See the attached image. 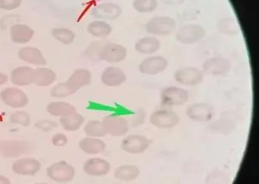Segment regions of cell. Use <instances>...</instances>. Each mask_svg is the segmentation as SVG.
Returning a JSON list of instances; mask_svg holds the SVG:
<instances>
[{
    "mask_svg": "<svg viewBox=\"0 0 259 184\" xmlns=\"http://www.w3.org/2000/svg\"><path fill=\"white\" fill-rule=\"evenodd\" d=\"M46 174L54 182L67 183L75 177V168L66 161H59L48 167Z\"/></svg>",
    "mask_w": 259,
    "mask_h": 184,
    "instance_id": "6da1fadb",
    "label": "cell"
},
{
    "mask_svg": "<svg viewBox=\"0 0 259 184\" xmlns=\"http://www.w3.org/2000/svg\"><path fill=\"white\" fill-rule=\"evenodd\" d=\"M145 29L152 35H170L177 29V23L169 16L153 17L147 23Z\"/></svg>",
    "mask_w": 259,
    "mask_h": 184,
    "instance_id": "7a4b0ae2",
    "label": "cell"
},
{
    "mask_svg": "<svg viewBox=\"0 0 259 184\" xmlns=\"http://www.w3.org/2000/svg\"><path fill=\"white\" fill-rule=\"evenodd\" d=\"M31 150L29 143L24 140H5L0 141V154L5 158H19Z\"/></svg>",
    "mask_w": 259,
    "mask_h": 184,
    "instance_id": "3957f363",
    "label": "cell"
},
{
    "mask_svg": "<svg viewBox=\"0 0 259 184\" xmlns=\"http://www.w3.org/2000/svg\"><path fill=\"white\" fill-rule=\"evenodd\" d=\"M0 99L10 108L24 109L28 104V95L18 87H5L0 92Z\"/></svg>",
    "mask_w": 259,
    "mask_h": 184,
    "instance_id": "277c9868",
    "label": "cell"
},
{
    "mask_svg": "<svg viewBox=\"0 0 259 184\" xmlns=\"http://www.w3.org/2000/svg\"><path fill=\"white\" fill-rule=\"evenodd\" d=\"M206 35L203 26L197 24H188L179 28L176 33V39L183 44H194L199 42Z\"/></svg>",
    "mask_w": 259,
    "mask_h": 184,
    "instance_id": "5b68a950",
    "label": "cell"
},
{
    "mask_svg": "<svg viewBox=\"0 0 259 184\" xmlns=\"http://www.w3.org/2000/svg\"><path fill=\"white\" fill-rule=\"evenodd\" d=\"M127 50L123 45L109 42L102 46L98 54V59L109 64H117L126 59Z\"/></svg>",
    "mask_w": 259,
    "mask_h": 184,
    "instance_id": "8992f818",
    "label": "cell"
},
{
    "mask_svg": "<svg viewBox=\"0 0 259 184\" xmlns=\"http://www.w3.org/2000/svg\"><path fill=\"white\" fill-rule=\"evenodd\" d=\"M161 104L163 106H181L189 101V94L188 90L183 87H164L161 91Z\"/></svg>",
    "mask_w": 259,
    "mask_h": 184,
    "instance_id": "52a82bcc",
    "label": "cell"
},
{
    "mask_svg": "<svg viewBox=\"0 0 259 184\" xmlns=\"http://www.w3.org/2000/svg\"><path fill=\"white\" fill-rule=\"evenodd\" d=\"M107 134H110L113 137H123L130 129L128 121L121 115L110 114L104 117L103 119Z\"/></svg>",
    "mask_w": 259,
    "mask_h": 184,
    "instance_id": "ba28073f",
    "label": "cell"
},
{
    "mask_svg": "<svg viewBox=\"0 0 259 184\" xmlns=\"http://www.w3.org/2000/svg\"><path fill=\"white\" fill-rule=\"evenodd\" d=\"M180 118L175 112L168 109H160L150 116V123L160 129H170L176 127Z\"/></svg>",
    "mask_w": 259,
    "mask_h": 184,
    "instance_id": "9c48e42d",
    "label": "cell"
},
{
    "mask_svg": "<svg viewBox=\"0 0 259 184\" xmlns=\"http://www.w3.org/2000/svg\"><path fill=\"white\" fill-rule=\"evenodd\" d=\"M42 168L39 160L37 158H18L14 161L12 164L13 172L17 175L25 176V177H33L38 174Z\"/></svg>",
    "mask_w": 259,
    "mask_h": 184,
    "instance_id": "30bf717a",
    "label": "cell"
},
{
    "mask_svg": "<svg viewBox=\"0 0 259 184\" xmlns=\"http://www.w3.org/2000/svg\"><path fill=\"white\" fill-rule=\"evenodd\" d=\"M203 72L195 67H184L175 71V79L177 83L186 86H196L203 83Z\"/></svg>",
    "mask_w": 259,
    "mask_h": 184,
    "instance_id": "8fae6325",
    "label": "cell"
},
{
    "mask_svg": "<svg viewBox=\"0 0 259 184\" xmlns=\"http://www.w3.org/2000/svg\"><path fill=\"white\" fill-rule=\"evenodd\" d=\"M232 69V63L229 59L213 57L207 59L203 64V72L207 75L225 76Z\"/></svg>",
    "mask_w": 259,
    "mask_h": 184,
    "instance_id": "7c38bea8",
    "label": "cell"
},
{
    "mask_svg": "<svg viewBox=\"0 0 259 184\" xmlns=\"http://www.w3.org/2000/svg\"><path fill=\"white\" fill-rule=\"evenodd\" d=\"M149 145L150 140L144 135H130L121 143L123 151L130 154H143L149 149Z\"/></svg>",
    "mask_w": 259,
    "mask_h": 184,
    "instance_id": "4fadbf2b",
    "label": "cell"
},
{
    "mask_svg": "<svg viewBox=\"0 0 259 184\" xmlns=\"http://www.w3.org/2000/svg\"><path fill=\"white\" fill-rule=\"evenodd\" d=\"M186 113L192 121L198 123H207L212 120L214 115V110L207 103H195L188 108Z\"/></svg>",
    "mask_w": 259,
    "mask_h": 184,
    "instance_id": "5bb4252c",
    "label": "cell"
},
{
    "mask_svg": "<svg viewBox=\"0 0 259 184\" xmlns=\"http://www.w3.org/2000/svg\"><path fill=\"white\" fill-rule=\"evenodd\" d=\"M122 14V9L113 3H104L97 5L91 10L93 18L98 20L113 21L118 19Z\"/></svg>",
    "mask_w": 259,
    "mask_h": 184,
    "instance_id": "9a60e30c",
    "label": "cell"
},
{
    "mask_svg": "<svg viewBox=\"0 0 259 184\" xmlns=\"http://www.w3.org/2000/svg\"><path fill=\"white\" fill-rule=\"evenodd\" d=\"M168 66V61L163 56L149 57L139 64V71L146 75H157Z\"/></svg>",
    "mask_w": 259,
    "mask_h": 184,
    "instance_id": "2e32d148",
    "label": "cell"
},
{
    "mask_svg": "<svg viewBox=\"0 0 259 184\" xmlns=\"http://www.w3.org/2000/svg\"><path fill=\"white\" fill-rule=\"evenodd\" d=\"M111 169L110 163L101 158L88 159L82 166L83 172L93 177H102L109 173Z\"/></svg>",
    "mask_w": 259,
    "mask_h": 184,
    "instance_id": "e0dca14e",
    "label": "cell"
},
{
    "mask_svg": "<svg viewBox=\"0 0 259 184\" xmlns=\"http://www.w3.org/2000/svg\"><path fill=\"white\" fill-rule=\"evenodd\" d=\"M34 77V69L28 66H19L13 69L10 80L18 87H25L32 84Z\"/></svg>",
    "mask_w": 259,
    "mask_h": 184,
    "instance_id": "ac0fdd59",
    "label": "cell"
},
{
    "mask_svg": "<svg viewBox=\"0 0 259 184\" xmlns=\"http://www.w3.org/2000/svg\"><path fill=\"white\" fill-rule=\"evenodd\" d=\"M127 80L124 71L118 67H107L102 73L101 81L107 87H118Z\"/></svg>",
    "mask_w": 259,
    "mask_h": 184,
    "instance_id": "d6986e66",
    "label": "cell"
},
{
    "mask_svg": "<svg viewBox=\"0 0 259 184\" xmlns=\"http://www.w3.org/2000/svg\"><path fill=\"white\" fill-rule=\"evenodd\" d=\"M34 30L24 24H15L10 28V39L17 44H26L33 39Z\"/></svg>",
    "mask_w": 259,
    "mask_h": 184,
    "instance_id": "ffe728a7",
    "label": "cell"
},
{
    "mask_svg": "<svg viewBox=\"0 0 259 184\" xmlns=\"http://www.w3.org/2000/svg\"><path fill=\"white\" fill-rule=\"evenodd\" d=\"M92 73L89 69H78L71 74L66 83L75 94L81 87H86L92 83Z\"/></svg>",
    "mask_w": 259,
    "mask_h": 184,
    "instance_id": "44dd1931",
    "label": "cell"
},
{
    "mask_svg": "<svg viewBox=\"0 0 259 184\" xmlns=\"http://www.w3.org/2000/svg\"><path fill=\"white\" fill-rule=\"evenodd\" d=\"M18 57L22 61L34 66H45L47 64L45 57L38 48L30 46L22 48L18 53Z\"/></svg>",
    "mask_w": 259,
    "mask_h": 184,
    "instance_id": "7402d4cb",
    "label": "cell"
},
{
    "mask_svg": "<svg viewBox=\"0 0 259 184\" xmlns=\"http://www.w3.org/2000/svg\"><path fill=\"white\" fill-rule=\"evenodd\" d=\"M78 147L84 154L96 155L105 150L106 144L98 137H86L79 141Z\"/></svg>",
    "mask_w": 259,
    "mask_h": 184,
    "instance_id": "603a6c76",
    "label": "cell"
},
{
    "mask_svg": "<svg viewBox=\"0 0 259 184\" xmlns=\"http://www.w3.org/2000/svg\"><path fill=\"white\" fill-rule=\"evenodd\" d=\"M57 80V74L55 71L45 67H39L34 69L33 84L38 87H49L54 84Z\"/></svg>",
    "mask_w": 259,
    "mask_h": 184,
    "instance_id": "cb8c5ba5",
    "label": "cell"
},
{
    "mask_svg": "<svg viewBox=\"0 0 259 184\" xmlns=\"http://www.w3.org/2000/svg\"><path fill=\"white\" fill-rule=\"evenodd\" d=\"M46 110L50 115L59 117V118L68 117L73 113H77L75 107L68 102L64 101L51 102L48 104Z\"/></svg>",
    "mask_w": 259,
    "mask_h": 184,
    "instance_id": "d4e9b609",
    "label": "cell"
},
{
    "mask_svg": "<svg viewBox=\"0 0 259 184\" xmlns=\"http://www.w3.org/2000/svg\"><path fill=\"white\" fill-rule=\"evenodd\" d=\"M161 42L155 37H144L137 41L135 50L140 55H153L160 50Z\"/></svg>",
    "mask_w": 259,
    "mask_h": 184,
    "instance_id": "484cf974",
    "label": "cell"
},
{
    "mask_svg": "<svg viewBox=\"0 0 259 184\" xmlns=\"http://www.w3.org/2000/svg\"><path fill=\"white\" fill-rule=\"evenodd\" d=\"M88 33L96 38H106L110 35L113 28L109 23L104 20H94L88 24Z\"/></svg>",
    "mask_w": 259,
    "mask_h": 184,
    "instance_id": "4316f807",
    "label": "cell"
},
{
    "mask_svg": "<svg viewBox=\"0 0 259 184\" xmlns=\"http://www.w3.org/2000/svg\"><path fill=\"white\" fill-rule=\"evenodd\" d=\"M84 122V117L78 113H73L72 115L59 119V124L62 128L68 132H75L80 129Z\"/></svg>",
    "mask_w": 259,
    "mask_h": 184,
    "instance_id": "83f0119b",
    "label": "cell"
},
{
    "mask_svg": "<svg viewBox=\"0 0 259 184\" xmlns=\"http://www.w3.org/2000/svg\"><path fill=\"white\" fill-rule=\"evenodd\" d=\"M140 174V169L136 165L126 164L118 167L114 172V177L120 181H133Z\"/></svg>",
    "mask_w": 259,
    "mask_h": 184,
    "instance_id": "f1b7e54d",
    "label": "cell"
},
{
    "mask_svg": "<svg viewBox=\"0 0 259 184\" xmlns=\"http://www.w3.org/2000/svg\"><path fill=\"white\" fill-rule=\"evenodd\" d=\"M85 134L87 137H105L107 135L106 130L102 121L90 120L83 127Z\"/></svg>",
    "mask_w": 259,
    "mask_h": 184,
    "instance_id": "f546056e",
    "label": "cell"
},
{
    "mask_svg": "<svg viewBox=\"0 0 259 184\" xmlns=\"http://www.w3.org/2000/svg\"><path fill=\"white\" fill-rule=\"evenodd\" d=\"M53 38L62 44L69 45L75 40L76 34L73 30L67 28H55L51 31Z\"/></svg>",
    "mask_w": 259,
    "mask_h": 184,
    "instance_id": "4dcf8cb0",
    "label": "cell"
},
{
    "mask_svg": "<svg viewBox=\"0 0 259 184\" xmlns=\"http://www.w3.org/2000/svg\"><path fill=\"white\" fill-rule=\"evenodd\" d=\"M238 24L235 19H224L218 24V29L220 33L226 35L233 36L238 33Z\"/></svg>",
    "mask_w": 259,
    "mask_h": 184,
    "instance_id": "1f68e13d",
    "label": "cell"
},
{
    "mask_svg": "<svg viewBox=\"0 0 259 184\" xmlns=\"http://www.w3.org/2000/svg\"><path fill=\"white\" fill-rule=\"evenodd\" d=\"M31 115L27 111L18 109L11 113L10 116V122L13 124L27 127L31 124Z\"/></svg>",
    "mask_w": 259,
    "mask_h": 184,
    "instance_id": "d6a6232c",
    "label": "cell"
},
{
    "mask_svg": "<svg viewBox=\"0 0 259 184\" xmlns=\"http://www.w3.org/2000/svg\"><path fill=\"white\" fill-rule=\"evenodd\" d=\"M134 9L137 12L141 14H149L154 11L158 7L157 0H135L133 4Z\"/></svg>",
    "mask_w": 259,
    "mask_h": 184,
    "instance_id": "836d02e7",
    "label": "cell"
},
{
    "mask_svg": "<svg viewBox=\"0 0 259 184\" xmlns=\"http://www.w3.org/2000/svg\"><path fill=\"white\" fill-rule=\"evenodd\" d=\"M210 127L219 133H229L235 127V123L229 118H221L220 120L212 123Z\"/></svg>",
    "mask_w": 259,
    "mask_h": 184,
    "instance_id": "e575fe53",
    "label": "cell"
},
{
    "mask_svg": "<svg viewBox=\"0 0 259 184\" xmlns=\"http://www.w3.org/2000/svg\"><path fill=\"white\" fill-rule=\"evenodd\" d=\"M74 95L73 90L71 89L66 82L58 83L50 90V96L56 99H63V98L69 97Z\"/></svg>",
    "mask_w": 259,
    "mask_h": 184,
    "instance_id": "d590c367",
    "label": "cell"
},
{
    "mask_svg": "<svg viewBox=\"0 0 259 184\" xmlns=\"http://www.w3.org/2000/svg\"><path fill=\"white\" fill-rule=\"evenodd\" d=\"M34 126L36 128H38L42 132H49L59 127V124L55 121L50 120V119H41V120L36 122Z\"/></svg>",
    "mask_w": 259,
    "mask_h": 184,
    "instance_id": "8d00e7d4",
    "label": "cell"
},
{
    "mask_svg": "<svg viewBox=\"0 0 259 184\" xmlns=\"http://www.w3.org/2000/svg\"><path fill=\"white\" fill-rule=\"evenodd\" d=\"M23 0H0V10L13 11L21 6Z\"/></svg>",
    "mask_w": 259,
    "mask_h": 184,
    "instance_id": "74e56055",
    "label": "cell"
},
{
    "mask_svg": "<svg viewBox=\"0 0 259 184\" xmlns=\"http://www.w3.org/2000/svg\"><path fill=\"white\" fill-rule=\"evenodd\" d=\"M131 118L132 119L128 122V124H131L132 127H139L143 124L145 120V112L143 109H139Z\"/></svg>",
    "mask_w": 259,
    "mask_h": 184,
    "instance_id": "f35d334b",
    "label": "cell"
},
{
    "mask_svg": "<svg viewBox=\"0 0 259 184\" xmlns=\"http://www.w3.org/2000/svg\"><path fill=\"white\" fill-rule=\"evenodd\" d=\"M52 144L54 146L58 147V148H61L64 147L68 144V137L66 135L63 133V132H58L55 133L52 137Z\"/></svg>",
    "mask_w": 259,
    "mask_h": 184,
    "instance_id": "ab89813d",
    "label": "cell"
},
{
    "mask_svg": "<svg viewBox=\"0 0 259 184\" xmlns=\"http://www.w3.org/2000/svg\"><path fill=\"white\" fill-rule=\"evenodd\" d=\"M163 4L167 5H182L185 0H161Z\"/></svg>",
    "mask_w": 259,
    "mask_h": 184,
    "instance_id": "60d3db41",
    "label": "cell"
},
{
    "mask_svg": "<svg viewBox=\"0 0 259 184\" xmlns=\"http://www.w3.org/2000/svg\"><path fill=\"white\" fill-rule=\"evenodd\" d=\"M9 80H10L9 77L2 72H0V87L5 85Z\"/></svg>",
    "mask_w": 259,
    "mask_h": 184,
    "instance_id": "b9f144b4",
    "label": "cell"
},
{
    "mask_svg": "<svg viewBox=\"0 0 259 184\" xmlns=\"http://www.w3.org/2000/svg\"><path fill=\"white\" fill-rule=\"evenodd\" d=\"M0 184H12L10 180L4 175L0 174Z\"/></svg>",
    "mask_w": 259,
    "mask_h": 184,
    "instance_id": "7bdbcfd3",
    "label": "cell"
},
{
    "mask_svg": "<svg viewBox=\"0 0 259 184\" xmlns=\"http://www.w3.org/2000/svg\"><path fill=\"white\" fill-rule=\"evenodd\" d=\"M34 184H50V183H47V182H37V183H34Z\"/></svg>",
    "mask_w": 259,
    "mask_h": 184,
    "instance_id": "ee69618b",
    "label": "cell"
},
{
    "mask_svg": "<svg viewBox=\"0 0 259 184\" xmlns=\"http://www.w3.org/2000/svg\"><path fill=\"white\" fill-rule=\"evenodd\" d=\"M116 184H120V183H116Z\"/></svg>",
    "mask_w": 259,
    "mask_h": 184,
    "instance_id": "f6af8a7d",
    "label": "cell"
}]
</instances>
